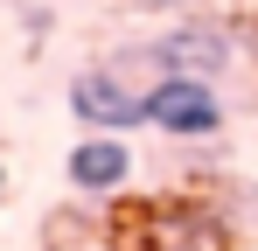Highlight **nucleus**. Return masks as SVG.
Masks as SVG:
<instances>
[{
	"instance_id": "nucleus-1",
	"label": "nucleus",
	"mask_w": 258,
	"mask_h": 251,
	"mask_svg": "<svg viewBox=\"0 0 258 251\" xmlns=\"http://www.w3.org/2000/svg\"><path fill=\"white\" fill-rule=\"evenodd\" d=\"M133 251H237L230 216L203 196H154L133 209Z\"/></svg>"
},
{
	"instance_id": "nucleus-2",
	"label": "nucleus",
	"mask_w": 258,
	"mask_h": 251,
	"mask_svg": "<svg viewBox=\"0 0 258 251\" xmlns=\"http://www.w3.org/2000/svg\"><path fill=\"white\" fill-rule=\"evenodd\" d=\"M140 126L168 140H210L223 133V98L210 91V77H161L154 91H140Z\"/></svg>"
},
{
	"instance_id": "nucleus-3",
	"label": "nucleus",
	"mask_w": 258,
	"mask_h": 251,
	"mask_svg": "<svg viewBox=\"0 0 258 251\" xmlns=\"http://www.w3.org/2000/svg\"><path fill=\"white\" fill-rule=\"evenodd\" d=\"M154 63H161V77H223V70H237V35L216 21H181L154 42Z\"/></svg>"
},
{
	"instance_id": "nucleus-4",
	"label": "nucleus",
	"mask_w": 258,
	"mask_h": 251,
	"mask_svg": "<svg viewBox=\"0 0 258 251\" xmlns=\"http://www.w3.org/2000/svg\"><path fill=\"white\" fill-rule=\"evenodd\" d=\"M70 112L98 133H126V126H140V91L119 84L112 70H84V77H70Z\"/></svg>"
},
{
	"instance_id": "nucleus-5",
	"label": "nucleus",
	"mask_w": 258,
	"mask_h": 251,
	"mask_svg": "<svg viewBox=\"0 0 258 251\" xmlns=\"http://www.w3.org/2000/svg\"><path fill=\"white\" fill-rule=\"evenodd\" d=\"M63 167H70V189H77V196H119L133 181V154H126V140H112V133L77 140Z\"/></svg>"
},
{
	"instance_id": "nucleus-6",
	"label": "nucleus",
	"mask_w": 258,
	"mask_h": 251,
	"mask_svg": "<svg viewBox=\"0 0 258 251\" xmlns=\"http://www.w3.org/2000/svg\"><path fill=\"white\" fill-rule=\"evenodd\" d=\"M0 189H7V174H0Z\"/></svg>"
}]
</instances>
